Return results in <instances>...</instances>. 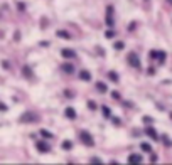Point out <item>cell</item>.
I'll use <instances>...</instances> for the list:
<instances>
[{
  "label": "cell",
  "mask_w": 172,
  "mask_h": 165,
  "mask_svg": "<svg viewBox=\"0 0 172 165\" xmlns=\"http://www.w3.org/2000/svg\"><path fill=\"white\" fill-rule=\"evenodd\" d=\"M19 121L20 123H36V121H39V115L34 113V111H26V113L20 115Z\"/></svg>",
  "instance_id": "cell-1"
},
{
  "label": "cell",
  "mask_w": 172,
  "mask_h": 165,
  "mask_svg": "<svg viewBox=\"0 0 172 165\" xmlns=\"http://www.w3.org/2000/svg\"><path fill=\"white\" fill-rule=\"evenodd\" d=\"M79 140H81V143H83V145H86V147H93V145H95L93 135L90 132H86V130L79 132Z\"/></svg>",
  "instance_id": "cell-2"
},
{
  "label": "cell",
  "mask_w": 172,
  "mask_h": 165,
  "mask_svg": "<svg viewBox=\"0 0 172 165\" xmlns=\"http://www.w3.org/2000/svg\"><path fill=\"white\" fill-rule=\"evenodd\" d=\"M127 61H128V64L132 67H135V69H140V57H139V54L137 52H130V54L127 56Z\"/></svg>",
  "instance_id": "cell-3"
},
{
  "label": "cell",
  "mask_w": 172,
  "mask_h": 165,
  "mask_svg": "<svg viewBox=\"0 0 172 165\" xmlns=\"http://www.w3.org/2000/svg\"><path fill=\"white\" fill-rule=\"evenodd\" d=\"M106 26H108V27H110V29H111V27H113V5H108V7H106Z\"/></svg>",
  "instance_id": "cell-4"
},
{
  "label": "cell",
  "mask_w": 172,
  "mask_h": 165,
  "mask_svg": "<svg viewBox=\"0 0 172 165\" xmlns=\"http://www.w3.org/2000/svg\"><path fill=\"white\" fill-rule=\"evenodd\" d=\"M36 148H37V152H39V153H49V152H51L49 143H46V142H37L36 143Z\"/></svg>",
  "instance_id": "cell-5"
},
{
  "label": "cell",
  "mask_w": 172,
  "mask_h": 165,
  "mask_svg": "<svg viewBox=\"0 0 172 165\" xmlns=\"http://www.w3.org/2000/svg\"><path fill=\"white\" fill-rule=\"evenodd\" d=\"M128 163H132V165H139V163H142V155H139V153H132L130 157H128Z\"/></svg>",
  "instance_id": "cell-6"
},
{
  "label": "cell",
  "mask_w": 172,
  "mask_h": 165,
  "mask_svg": "<svg viewBox=\"0 0 172 165\" xmlns=\"http://www.w3.org/2000/svg\"><path fill=\"white\" fill-rule=\"evenodd\" d=\"M61 56L64 59H73V57H76V52L73 49H61Z\"/></svg>",
  "instance_id": "cell-7"
},
{
  "label": "cell",
  "mask_w": 172,
  "mask_h": 165,
  "mask_svg": "<svg viewBox=\"0 0 172 165\" xmlns=\"http://www.w3.org/2000/svg\"><path fill=\"white\" fill-rule=\"evenodd\" d=\"M78 77H79L81 81H91V73L86 69H81L79 73H78Z\"/></svg>",
  "instance_id": "cell-8"
},
{
  "label": "cell",
  "mask_w": 172,
  "mask_h": 165,
  "mask_svg": "<svg viewBox=\"0 0 172 165\" xmlns=\"http://www.w3.org/2000/svg\"><path fill=\"white\" fill-rule=\"evenodd\" d=\"M145 133H147V135H149L152 140H155V142H157V140H160V138H159V135H157V132H155L152 126H147V128H145Z\"/></svg>",
  "instance_id": "cell-9"
},
{
  "label": "cell",
  "mask_w": 172,
  "mask_h": 165,
  "mask_svg": "<svg viewBox=\"0 0 172 165\" xmlns=\"http://www.w3.org/2000/svg\"><path fill=\"white\" fill-rule=\"evenodd\" d=\"M64 116L69 118V120H74V118H76V110L71 108V106H68L66 110H64Z\"/></svg>",
  "instance_id": "cell-10"
},
{
  "label": "cell",
  "mask_w": 172,
  "mask_h": 165,
  "mask_svg": "<svg viewBox=\"0 0 172 165\" xmlns=\"http://www.w3.org/2000/svg\"><path fill=\"white\" fill-rule=\"evenodd\" d=\"M22 74L27 77V79H32V77H34L32 67H30V66H24V67H22Z\"/></svg>",
  "instance_id": "cell-11"
},
{
  "label": "cell",
  "mask_w": 172,
  "mask_h": 165,
  "mask_svg": "<svg viewBox=\"0 0 172 165\" xmlns=\"http://www.w3.org/2000/svg\"><path fill=\"white\" fill-rule=\"evenodd\" d=\"M61 69H62V73H66V74H73L74 73V66H73V64H69V63L62 64Z\"/></svg>",
  "instance_id": "cell-12"
},
{
  "label": "cell",
  "mask_w": 172,
  "mask_h": 165,
  "mask_svg": "<svg viewBox=\"0 0 172 165\" xmlns=\"http://www.w3.org/2000/svg\"><path fill=\"white\" fill-rule=\"evenodd\" d=\"M39 135H42V138H46V140H51V138H54V135H52L49 130H46V128H42L39 132Z\"/></svg>",
  "instance_id": "cell-13"
},
{
  "label": "cell",
  "mask_w": 172,
  "mask_h": 165,
  "mask_svg": "<svg viewBox=\"0 0 172 165\" xmlns=\"http://www.w3.org/2000/svg\"><path fill=\"white\" fill-rule=\"evenodd\" d=\"M56 36H58V37H62V39H71V34L68 32V30H61V29L56 32Z\"/></svg>",
  "instance_id": "cell-14"
},
{
  "label": "cell",
  "mask_w": 172,
  "mask_h": 165,
  "mask_svg": "<svg viewBox=\"0 0 172 165\" xmlns=\"http://www.w3.org/2000/svg\"><path fill=\"white\" fill-rule=\"evenodd\" d=\"M96 89H98L100 93H106L108 91V86H106L105 83H101V81H98V83H96Z\"/></svg>",
  "instance_id": "cell-15"
},
{
  "label": "cell",
  "mask_w": 172,
  "mask_h": 165,
  "mask_svg": "<svg viewBox=\"0 0 172 165\" xmlns=\"http://www.w3.org/2000/svg\"><path fill=\"white\" fill-rule=\"evenodd\" d=\"M61 147H62V150H71V148H73V142H71V140H64V142L61 143Z\"/></svg>",
  "instance_id": "cell-16"
},
{
  "label": "cell",
  "mask_w": 172,
  "mask_h": 165,
  "mask_svg": "<svg viewBox=\"0 0 172 165\" xmlns=\"http://www.w3.org/2000/svg\"><path fill=\"white\" fill-rule=\"evenodd\" d=\"M140 148H142V152H145V153H150V152H152V147H150L149 143H140Z\"/></svg>",
  "instance_id": "cell-17"
},
{
  "label": "cell",
  "mask_w": 172,
  "mask_h": 165,
  "mask_svg": "<svg viewBox=\"0 0 172 165\" xmlns=\"http://www.w3.org/2000/svg\"><path fill=\"white\" fill-rule=\"evenodd\" d=\"M108 77H110L113 83H118V81H120V77H118V74L115 73V71H110V73H108Z\"/></svg>",
  "instance_id": "cell-18"
},
{
  "label": "cell",
  "mask_w": 172,
  "mask_h": 165,
  "mask_svg": "<svg viewBox=\"0 0 172 165\" xmlns=\"http://www.w3.org/2000/svg\"><path fill=\"white\" fill-rule=\"evenodd\" d=\"M101 111H103V116H105V118H110L111 116V110L108 106H101Z\"/></svg>",
  "instance_id": "cell-19"
},
{
  "label": "cell",
  "mask_w": 172,
  "mask_h": 165,
  "mask_svg": "<svg viewBox=\"0 0 172 165\" xmlns=\"http://www.w3.org/2000/svg\"><path fill=\"white\" fill-rule=\"evenodd\" d=\"M113 47L117 49V51H121V49L125 47V44H123V42H121V40H117V42H115V44H113Z\"/></svg>",
  "instance_id": "cell-20"
},
{
  "label": "cell",
  "mask_w": 172,
  "mask_h": 165,
  "mask_svg": "<svg viewBox=\"0 0 172 165\" xmlns=\"http://www.w3.org/2000/svg\"><path fill=\"white\" fill-rule=\"evenodd\" d=\"M0 111H2V113H5V111H9V106H7V105H5L4 101H0Z\"/></svg>",
  "instance_id": "cell-21"
},
{
  "label": "cell",
  "mask_w": 172,
  "mask_h": 165,
  "mask_svg": "<svg viewBox=\"0 0 172 165\" xmlns=\"http://www.w3.org/2000/svg\"><path fill=\"white\" fill-rule=\"evenodd\" d=\"M17 10L24 12L26 10V4H24V2H17Z\"/></svg>",
  "instance_id": "cell-22"
},
{
  "label": "cell",
  "mask_w": 172,
  "mask_h": 165,
  "mask_svg": "<svg viewBox=\"0 0 172 165\" xmlns=\"http://www.w3.org/2000/svg\"><path fill=\"white\" fill-rule=\"evenodd\" d=\"M159 54H160V51H150V57L152 59H159Z\"/></svg>",
  "instance_id": "cell-23"
},
{
  "label": "cell",
  "mask_w": 172,
  "mask_h": 165,
  "mask_svg": "<svg viewBox=\"0 0 172 165\" xmlns=\"http://www.w3.org/2000/svg\"><path fill=\"white\" fill-rule=\"evenodd\" d=\"M159 63H165V52L160 51V54H159Z\"/></svg>",
  "instance_id": "cell-24"
},
{
  "label": "cell",
  "mask_w": 172,
  "mask_h": 165,
  "mask_svg": "<svg viewBox=\"0 0 172 165\" xmlns=\"http://www.w3.org/2000/svg\"><path fill=\"white\" fill-rule=\"evenodd\" d=\"M2 67H4V69H10V63H9V61H5V59H4V61H2Z\"/></svg>",
  "instance_id": "cell-25"
},
{
  "label": "cell",
  "mask_w": 172,
  "mask_h": 165,
  "mask_svg": "<svg viewBox=\"0 0 172 165\" xmlns=\"http://www.w3.org/2000/svg\"><path fill=\"white\" fill-rule=\"evenodd\" d=\"M88 108H90V110H93V111H95V110H96V103L90 99V101H88Z\"/></svg>",
  "instance_id": "cell-26"
},
{
  "label": "cell",
  "mask_w": 172,
  "mask_h": 165,
  "mask_svg": "<svg viewBox=\"0 0 172 165\" xmlns=\"http://www.w3.org/2000/svg\"><path fill=\"white\" fill-rule=\"evenodd\" d=\"M105 37L111 39V37H115V32H113V30H106V32H105Z\"/></svg>",
  "instance_id": "cell-27"
},
{
  "label": "cell",
  "mask_w": 172,
  "mask_h": 165,
  "mask_svg": "<svg viewBox=\"0 0 172 165\" xmlns=\"http://www.w3.org/2000/svg\"><path fill=\"white\" fill-rule=\"evenodd\" d=\"M91 163H96V165H100V163H103V162L100 160L98 157H95V158H91Z\"/></svg>",
  "instance_id": "cell-28"
},
{
  "label": "cell",
  "mask_w": 172,
  "mask_h": 165,
  "mask_svg": "<svg viewBox=\"0 0 172 165\" xmlns=\"http://www.w3.org/2000/svg\"><path fill=\"white\" fill-rule=\"evenodd\" d=\"M111 96H113V99H120V98H121L118 91H113V93H111Z\"/></svg>",
  "instance_id": "cell-29"
},
{
  "label": "cell",
  "mask_w": 172,
  "mask_h": 165,
  "mask_svg": "<svg viewBox=\"0 0 172 165\" xmlns=\"http://www.w3.org/2000/svg\"><path fill=\"white\" fill-rule=\"evenodd\" d=\"M162 140H164V142H165V145H172V142H170V140L167 138V135H164V136H162Z\"/></svg>",
  "instance_id": "cell-30"
},
{
  "label": "cell",
  "mask_w": 172,
  "mask_h": 165,
  "mask_svg": "<svg viewBox=\"0 0 172 165\" xmlns=\"http://www.w3.org/2000/svg\"><path fill=\"white\" fill-rule=\"evenodd\" d=\"M113 125H121V120H120V118H113Z\"/></svg>",
  "instance_id": "cell-31"
},
{
  "label": "cell",
  "mask_w": 172,
  "mask_h": 165,
  "mask_svg": "<svg viewBox=\"0 0 172 165\" xmlns=\"http://www.w3.org/2000/svg\"><path fill=\"white\" fill-rule=\"evenodd\" d=\"M143 121H145V125H147V123H152L154 120H152L150 116H143Z\"/></svg>",
  "instance_id": "cell-32"
},
{
  "label": "cell",
  "mask_w": 172,
  "mask_h": 165,
  "mask_svg": "<svg viewBox=\"0 0 172 165\" xmlns=\"http://www.w3.org/2000/svg\"><path fill=\"white\" fill-rule=\"evenodd\" d=\"M135 26H137L135 22H130V26H128V30H130V32H132V30L135 29Z\"/></svg>",
  "instance_id": "cell-33"
},
{
  "label": "cell",
  "mask_w": 172,
  "mask_h": 165,
  "mask_svg": "<svg viewBox=\"0 0 172 165\" xmlns=\"http://www.w3.org/2000/svg\"><path fill=\"white\" fill-rule=\"evenodd\" d=\"M14 39H15V40H19V39H20V34H19V32H15V36H14Z\"/></svg>",
  "instance_id": "cell-34"
},
{
  "label": "cell",
  "mask_w": 172,
  "mask_h": 165,
  "mask_svg": "<svg viewBox=\"0 0 172 165\" xmlns=\"http://www.w3.org/2000/svg\"><path fill=\"white\" fill-rule=\"evenodd\" d=\"M167 4H169V5H172V0H167Z\"/></svg>",
  "instance_id": "cell-35"
},
{
  "label": "cell",
  "mask_w": 172,
  "mask_h": 165,
  "mask_svg": "<svg viewBox=\"0 0 172 165\" xmlns=\"http://www.w3.org/2000/svg\"><path fill=\"white\" fill-rule=\"evenodd\" d=\"M170 118H172V113H170Z\"/></svg>",
  "instance_id": "cell-36"
}]
</instances>
